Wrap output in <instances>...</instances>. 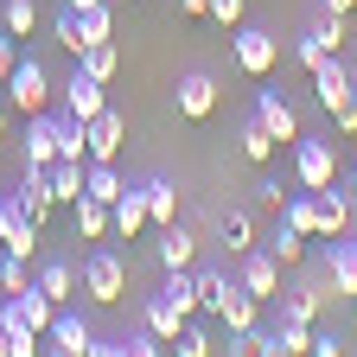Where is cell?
Instances as JSON below:
<instances>
[{"mask_svg":"<svg viewBox=\"0 0 357 357\" xmlns=\"http://www.w3.org/2000/svg\"><path fill=\"white\" fill-rule=\"evenodd\" d=\"M26 166H58V115H26Z\"/></svg>","mask_w":357,"mask_h":357,"instance_id":"cell-16","label":"cell"},{"mask_svg":"<svg viewBox=\"0 0 357 357\" xmlns=\"http://www.w3.org/2000/svg\"><path fill=\"white\" fill-rule=\"evenodd\" d=\"M312 357H344V338L338 332H312Z\"/></svg>","mask_w":357,"mask_h":357,"instance_id":"cell-44","label":"cell"},{"mask_svg":"<svg viewBox=\"0 0 357 357\" xmlns=\"http://www.w3.org/2000/svg\"><path fill=\"white\" fill-rule=\"evenodd\" d=\"M20 211L32 217V223H45V217H52L58 211V198H52V166H26V178H20Z\"/></svg>","mask_w":357,"mask_h":357,"instance_id":"cell-15","label":"cell"},{"mask_svg":"<svg viewBox=\"0 0 357 357\" xmlns=\"http://www.w3.org/2000/svg\"><path fill=\"white\" fill-rule=\"evenodd\" d=\"M312 198H319V236H326V243L344 236V230H351V192H338V178H332V185H319Z\"/></svg>","mask_w":357,"mask_h":357,"instance_id":"cell-20","label":"cell"},{"mask_svg":"<svg viewBox=\"0 0 357 357\" xmlns=\"http://www.w3.org/2000/svg\"><path fill=\"white\" fill-rule=\"evenodd\" d=\"M172 109L185 115V121H211V115H217V83H211L204 70H185V77H178V89H172Z\"/></svg>","mask_w":357,"mask_h":357,"instance_id":"cell-9","label":"cell"},{"mask_svg":"<svg viewBox=\"0 0 357 357\" xmlns=\"http://www.w3.org/2000/svg\"><path fill=\"white\" fill-rule=\"evenodd\" d=\"M236 287H243V294H255L261 306H275V300H281V261L268 255L261 243H255V249H243V255H236Z\"/></svg>","mask_w":357,"mask_h":357,"instance_id":"cell-4","label":"cell"},{"mask_svg":"<svg viewBox=\"0 0 357 357\" xmlns=\"http://www.w3.org/2000/svg\"><path fill=\"white\" fill-rule=\"evenodd\" d=\"M52 38H58V45H64V52H70V58H77V52H83V26H77V7H64V13H58V20H52Z\"/></svg>","mask_w":357,"mask_h":357,"instance_id":"cell-39","label":"cell"},{"mask_svg":"<svg viewBox=\"0 0 357 357\" xmlns=\"http://www.w3.org/2000/svg\"><path fill=\"white\" fill-rule=\"evenodd\" d=\"M255 198H261V204H275V211H281V198H287V192H281V178H261V185H255Z\"/></svg>","mask_w":357,"mask_h":357,"instance_id":"cell-45","label":"cell"},{"mask_svg":"<svg viewBox=\"0 0 357 357\" xmlns=\"http://www.w3.org/2000/svg\"><path fill=\"white\" fill-rule=\"evenodd\" d=\"M338 45H344V13H326L319 26H306V32H300V45H294V58H300L306 70H319L326 58H338Z\"/></svg>","mask_w":357,"mask_h":357,"instance_id":"cell-8","label":"cell"},{"mask_svg":"<svg viewBox=\"0 0 357 357\" xmlns=\"http://www.w3.org/2000/svg\"><path fill=\"white\" fill-rule=\"evenodd\" d=\"M147 223H153V230L178 223V185H172V178H147Z\"/></svg>","mask_w":357,"mask_h":357,"instance_id":"cell-26","label":"cell"},{"mask_svg":"<svg viewBox=\"0 0 357 357\" xmlns=\"http://www.w3.org/2000/svg\"><path fill=\"white\" fill-rule=\"evenodd\" d=\"M223 243H230V255H243V249H255V223H249V211H223Z\"/></svg>","mask_w":357,"mask_h":357,"instance_id":"cell-36","label":"cell"},{"mask_svg":"<svg viewBox=\"0 0 357 357\" xmlns=\"http://www.w3.org/2000/svg\"><path fill=\"white\" fill-rule=\"evenodd\" d=\"M153 249H160V268H192L198 261V236L185 230V223H166Z\"/></svg>","mask_w":357,"mask_h":357,"instance_id":"cell-22","label":"cell"},{"mask_svg":"<svg viewBox=\"0 0 357 357\" xmlns=\"http://www.w3.org/2000/svg\"><path fill=\"white\" fill-rule=\"evenodd\" d=\"M338 128H344V134H357V89H351V102L338 109Z\"/></svg>","mask_w":357,"mask_h":357,"instance_id":"cell-46","label":"cell"},{"mask_svg":"<svg viewBox=\"0 0 357 357\" xmlns=\"http://www.w3.org/2000/svg\"><path fill=\"white\" fill-rule=\"evenodd\" d=\"M217 326H223V332H249V326H261V300L236 287V294H230V306L217 312Z\"/></svg>","mask_w":357,"mask_h":357,"instance_id":"cell-28","label":"cell"},{"mask_svg":"<svg viewBox=\"0 0 357 357\" xmlns=\"http://www.w3.org/2000/svg\"><path fill=\"white\" fill-rule=\"evenodd\" d=\"M77 70H89L96 83H109V77L121 70V52H115L109 38H96V45H83V52H77Z\"/></svg>","mask_w":357,"mask_h":357,"instance_id":"cell-29","label":"cell"},{"mask_svg":"<svg viewBox=\"0 0 357 357\" xmlns=\"http://www.w3.org/2000/svg\"><path fill=\"white\" fill-rule=\"evenodd\" d=\"M0 357H13V338H7V326H0Z\"/></svg>","mask_w":357,"mask_h":357,"instance_id":"cell-49","label":"cell"},{"mask_svg":"<svg viewBox=\"0 0 357 357\" xmlns=\"http://www.w3.org/2000/svg\"><path fill=\"white\" fill-rule=\"evenodd\" d=\"M255 121L275 134V141H300V109L281 96V89H261L255 96Z\"/></svg>","mask_w":357,"mask_h":357,"instance_id":"cell-12","label":"cell"},{"mask_svg":"<svg viewBox=\"0 0 357 357\" xmlns=\"http://www.w3.org/2000/svg\"><path fill=\"white\" fill-rule=\"evenodd\" d=\"M121 141H128V121H121L115 109H102L96 121H89V160H115Z\"/></svg>","mask_w":357,"mask_h":357,"instance_id":"cell-21","label":"cell"},{"mask_svg":"<svg viewBox=\"0 0 357 357\" xmlns=\"http://www.w3.org/2000/svg\"><path fill=\"white\" fill-rule=\"evenodd\" d=\"M236 141H243V153H249L255 166H268V160H275V147H281V141H275V134H268V128H261L255 115L243 121V134H236Z\"/></svg>","mask_w":357,"mask_h":357,"instance_id":"cell-33","label":"cell"},{"mask_svg":"<svg viewBox=\"0 0 357 357\" xmlns=\"http://www.w3.org/2000/svg\"><path fill=\"white\" fill-rule=\"evenodd\" d=\"M58 160H89V121L58 115Z\"/></svg>","mask_w":357,"mask_h":357,"instance_id":"cell-31","label":"cell"},{"mask_svg":"<svg viewBox=\"0 0 357 357\" xmlns=\"http://www.w3.org/2000/svg\"><path fill=\"white\" fill-rule=\"evenodd\" d=\"M32 261H20V255H0V294H26L32 287V275H26Z\"/></svg>","mask_w":357,"mask_h":357,"instance_id":"cell-40","label":"cell"},{"mask_svg":"<svg viewBox=\"0 0 357 357\" xmlns=\"http://www.w3.org/2000/svg\"><path fill=\"white\" fill-rule=\"evenodd\" d=\"M0 255H7V249H0Z\"/></svg>","mask_w":357,"mask_h":357,"instance_id":"cell-53","label":"cell"},{"mask_svg":"<svg viewBox=\"0 0 357 357\" xmlns=\"http://www.w3.org/2000/svg\"><path fill=\"white\" fill-rule=\"evenodd\" d=\"M109 223H115V236H121V243L141 236V230H147V185H128V192L109 204Z\"/></svg>","mask_w":357,"mask_h":357,"instance_id":"cell-17","label":"cell"},{"mask_svg":"<svg viewBox=\"0 0 357 357\" xmlns=\"http://www.w3.org/2000/svg\"><path fill=\"white\" fill-rule=\"evenodd\" d=\"M7 109L13 115H38V109H52V77H45V64L26 52L7 77Z\"/></svg>","mask_w":357,"mask_h":357,"instance_id":"cell-3","label":"cell"},{"mask_svg":"<svg viewBox=\"0 0 357 357\" xmlns=\"http://www.w3.org/2000/svg\"><path fill=\"white\" fill-rule=\"evenodd\" d=\"M20 58H26V45H20V38L7 32V26H0V83L13 77V64H20Z\"/></svg>","mask_w":357,"mask_h":357,"instance_id":"cell-42","label":"cell"},{"mask_svg":"<svg viewBox=\"0 0 357 357\" xmlns=\"http://www.w3.org/2000/svg\"><path fill=\"white\" fill-rule=\"evenodd\" d=\"M0 26H7L13 38H32L38 32V7L32 0H0Z\"/></svg>","mask_w":357,"mask_h":357,"instance_id":"cell-34","label":"cell"},{"mask_svg":"<svg viewBox=\"0 0 357 357\" xmlns=\"http://www.w3.org/2000/svg\"><path fill=\"white\" fill-rule=\"evenodd\" d=\"M281 217H287V223H294V230H306V236H319V198H312V192H306V185H300V192H287V198H281Z\"/></svg>","mask_w":357,"mask_h":357,"instance_id":"cell-30","label":"cell"},{"mask_svg":"<svg viewBox=\"0 0 357 357\" xmlns=\"http://www.w3.org/2000/svg\"><path fill=\"white\" fill-rule=\"evenodd\" d=\"M83 192L102 198V204H115V198L128 192V178L115 172V160H89V166H83Z\"/></svg>","mask_w":357,"mask_h":357,"instance_id":"cell-24","label":"cell"},{"mask_svg":"<svg viewBox=\"0 0 357 357\" xmlns=\"http://www.w3.org/2000/svg\"><path fill=\"white\" fill-rule=\"evenodd\" d=\"M326 281H332V294H338V300H351V294H357V236H351V230H344V236H332Z\"/></svg>","mask_w":357,"mask_h":357,"instance_id":"cell-13","label":"cell"},{"mask_svg":"<svg viewBox=\"0 0 357 357\" xmlns=\"http://www.w3.org/2000/svg\"><path fill=\"white\" fill-rule=\"evenodd\" d=\"M261 249H268V255H275L281 268H300V261H306V230H294V223L281 217V223H275V236H268Z\"/></svg>","mask_w":357,"mask_h":357,"instance_id":"cell-27","label":"cell"},{"mask_svg":"<svg viewBox=\"0 0 357 357\" xmlns=\"http://www.w3.org/2000/svg\"><path fill=\"white\" fill-rule=\"evenodd\" d=\"M294 178H300L306 192L332 185V178H338V147L332 141H306V134H300V141H294Z\"/></svg>","mask_w":357,"mask_h":357,"instance_id":"cell-5","label":"cell"},{"mask_svg":"<svg viewBox=\"0 0 357 357\" xmlns=\"http://www.w3.org/2000/svg\"><path fill=\"white\" fill-rule=\"evenodd\" d=\"M351 312H357V294H351Z\"/></svg>","mask_w":357,"mask_h":357,"instance_id":"cell-52","label":"cell"},{"mask_svg":"<svg viewBox=\"0 0 357 357\" xmlns=\"http://www.w3.org/2000/svg\"><path fill=\"white\" fill-rule=\"evenodd\" d=\"M351 204H357V172H351Z\"/></svg>","mask_w":357,"mask_h":357,"instance_id":"cell-51","label":"cell"},{"mask_svg":"<svg viewBox=\"0 0 357 357\" xmlns=\"http://www.w3.org/2000/svg\"><path fill=\"white\" fill-rule=\"evenodd\" d=\"M351 89H357V70H351V64H338V58H326L319 70H312V96H319V109H326V115H338V109L351 102Z\"/></svg>","mask_w":357,"mask_h":357,"instance_id":"cell-11","label":"cell"},{"mask_svg":"<svg viewBox=\"0 0 357 357\" xmlns=\"http://www.w3.org/2000/svg\"><path fill=\"white\" fill-rule=\"evenodd\" d=\"M178 13H192V20H204V13H211V0H178Z\"/></svg>","mask_w":357,"mask_h":357,"instance_id":"cell-47","label":"cell"},{"mask_svg":"<svg viewBox=\"0 0 357 357\" xmlns=\"http://www.w3.org/2000/svg\"><path fill=\"white\" fill-rule=\"evenodd\" d=\"M83 166H89V160H58V166H52V198H58V204H77V198H83Z\"/></svg>","mask_w":357,"mask_h":357,"instance_id":"cell-32","label":"cell"},{"mask_svg":"<svg viewBox=\"0 0 357 357\" xmlns=\"http://www.w3.org/2000/svg\"><path fill=\"white\" fill-rule=\"evenodd\" d=\"M64 7H77V13H83V7H96V0H64Z\"/></svg>","mask_w":357,"mask_h":357,"instance_id":"cell-50","label":"cell"},{"mask_svg":"<svg viewBox=\"0 0 357 357\" xmlns=\"http://www.w3.org/2000/svg\"><path fill=\"white\" fill-rule=\"evenodd\" d=\"M211 20L217 26H243L249 20V0H211Z\"/></svg>","mask_w":357,"mask_h":357,"instance_id":"cell-43","label":"cell"},{"mask_svg":"<svg viewBox=\"0 0 357 357\" xmlns=\"http://www.w3.org/2000/svg\"><path fill=\"white\" fill-rule=\"evenodd\" d=\"M45 351H58V357H89V351H96V326H89L77 306H58L52 332H45Z\"/></svg>","mask_w":357,"mask_h":357,"instance_id":"cell-6","label":"cell"},{"mask_svg":"<svg viewBox=\"0 0 357 357\" xmlns=\"http://www.w3.org/2000/svg\"><path fill=\"white\" fill-rule=\"evenodd\" d=\"M141 326H147V332H160V338L172 344V338H178V326H185V312H178L166 294H147V306H141Z\"/></svg>","mask_w":357,"mask_h":357,"instance_id":"cell-25","label":"cell"},{"mask_svg":"<svg viewBox=\"0 0 357 357\" xmlns=\"http://www.w3.org/2000/svg\"><path fill=\"white\" fill-rule=\"evenodd\" d=\"M70 223H77V236H83V243H102V236L115 230V223H109V204H102V198H89V192L70 204Z\"/></svg>","mask_w":357,"mask_h":357,"instance_id":"cell-23","label":"cell"},{"mask_svg":"<svg viewBox=\"0 0 357 357\" xmlns=\"http://www.w3.org/2000/svg\"><path fill=\"white\" fill-rule=\"evenodd\" d=\"M160 351H166V338H160V332H147V326L121 338V357H160Z\"/></svg>","mask_w":357,"mask_h":357,"instance_id":"cell-41","label":"cell"},{"mask_svg":"<svg viewBox=\"0 0 357 357\" xmlns=\"http://www.w3.org/2000/svg\"><path fill=\"white\" fill-rule=\"evenodd\" d=\"M275 344H281V357H306L312 351V326L306 319H275Z\"/></svg>","mask_w":357,"mask_h":357,"instance_id":"cell-35","label":"cell"},{"mask_svg":"<svg viewBox=\"0 0 357 357\" xmlns=\"http://www.w3.org/2000/svg\"><path fill=\"white\" fill-rule=\"evenodd\" d=\"M230 58H236V70H243V77H268V70L281 64V38L243 20V26H230Z\"/></svg>","mask_w":357,"mask_h":357,"instance_id":"cell-2","label":"cell"},{"mask_svg":"<svg viewBox=\"0 0 357 357\" xmlns=\"http://www.w3.org/2000/svg\"><path fill=\"white\" fill-rule=\"evenodd\" d=\"M109 83H96L89 70H77L70 83H64V115H77V121H96L102 109H109V96H102Z\"/></svg>","mask_w":357,"mask_h":357,"instance_id":"cell-14","label":"cell"},{"mask_svg":"<svg viewBox=\"0 0 357 357\" xmlns=\"http://www.w3.org/2000/svg\"><path fill=\"white\" fill-rule=\"evenodd\" d=\"M38 230H45V223H32V217L20 211V198H0V249H7V255L32 261V255H38Z\"/></svg>","mask_w":357,"mask_h":357,"instance_id":"cell-7","label":"cell"},{"mask_svg":"<svg viewBox=\"0 0 357 357\" xmlns=\"http://www.w3.org/2000/svg\"><path fill=\"white\" fill-rule=\"evenodd\" d=\"M172 351H178V357H211V351H217V338H211L198 319H185V326H178V338H172Z\"/></svg>","mask_w":357,"mask_h":357,"instance_id":"cell-37","label":"cell"},{"mask_svg":"<svg viewBox=\"0 0 357 357\" xmlns=\"http://www.w3.org/2000/svg\"><path fill=\"white\" fill-rule=\"evenodd\" d=\"M32 287H38V294H52L58 306H70V300L83 294V275H77V261H64V255H45V261L32 268Z\"/></svg>","mask_w":357,"mask_h":357,"instance_id":"cell-10","label":"cell"},{"mask_svg":"<svg viewBox=\"0 0 357 357\" xmlns=\"http://www.w3.org/2000/svg\"><path fill=\"white\" fill-rule=\"evenodd\" d=\"M77 275H83V300H96V306H121L128 300V261L115 249H89Z\"/></svg>","mask_w":357,"mask_h":357,"instance_id":"cell-1","label":"cell"},{"mask_svg":"<svg viewBox=\"0 0 357 357\" xmlns=\"http://www.w3.org/2000/svg\"><path fill=\"white\" fill-rule=\"evenodd\" d=\"M326 300H338V294H326V287H287V294L275 300V319H306V326H319Z\"/></svg>","mask_w":357,"mask_h":357,"instance_id":"cell-18","label":"cell"},{"mask_svg":"<svg viewBox=\"0 0 357 357\" xmlns=\"http://www.w3.org/2000/svg\"><path fill=\"white\" fill-rule=\"evenodd\" d=\"M77 26H83V45H96V38H109V32H115V13L96 0V7H83V13H77Z\"/></svg>","mask_w":357,"mask_h":357,"instance_id":"cell-38","label":"cell"},{"mask_svg":"<svg viewBox=\"0 0 357 357\" xmlns=\"http://www.w3.org/2000/svg\"><path fill=\"white\" fill-rule=\"evenodd\" d=\"M319 7H326V13H344V20H351V13H357V0H319Z\"/></svg>","mask_w":357,"mask_h":357,"instance_id":"cell-48","label":"cell"},{"mask_svg":"<svg viewBox=\"0 0 357 357\" xmlns=\"http://www.w3.org/2000/svg\"><path fill=\"white\" fill-rule=\"evenodd\" d=\"M192 287H198V312H204V319H217V312L230 306V294H236V275H223V268H198Z\"/></svg>","mask_w":357,"mask_h":357,"instance_id":"cell-19","label":"cell"}]
</instances>
